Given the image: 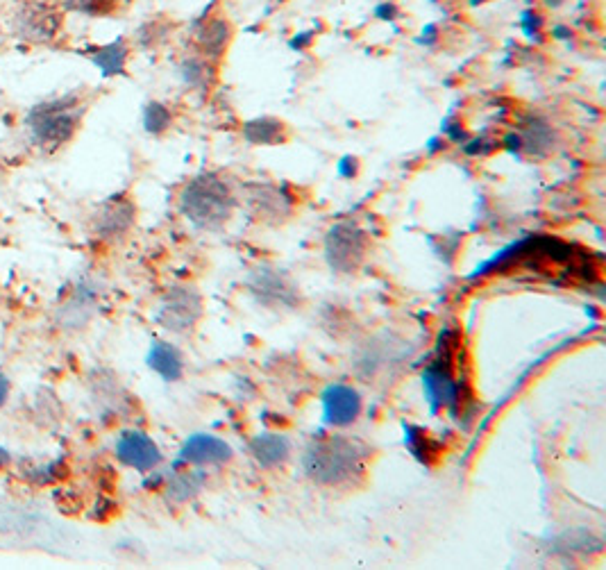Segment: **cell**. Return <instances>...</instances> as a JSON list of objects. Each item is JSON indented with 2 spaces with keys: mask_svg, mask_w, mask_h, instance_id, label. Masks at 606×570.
<instances>
[{
  "mask_svg": "<svg viewBox=\"0 0 606 570\" xmlns=\"http://www.w3.org/2000/svg\"><path fill=\"white\" fill-rule=\"evenodd\" d=\"M10 391H12V384H10V380H7V375L0 371V407H5L7 398H10Z\"/></svg>",
  "mask_w": 606,
  "mask_h": 570,
  "instance_id": "obj_36",
  "label": "cell"
},
{
  "mask_svg": "<svg viewBox=\"0 0 606 570\" xmlns=\"http://www.w3.org/2000/svg\"><path fill=\"white\" fill-rule=\"evenodd\" d=\"M173 123V114L164 103H159V100H153V103H148L143 107V130L148 134H164L168 128H171Z\"/></svg>",
  "mask_w": 606,
  "mask_h": 570,
  "instance_id": "obj_24",
  "label": "cell"
},
{
  "mask_svg": "<svg viewBox=\"0 0 606 570\" xmlns=\"http://www.w3.org/2000/svg\"><path fill=\"white\" fill-rule=\"evenodd\" d=\"M368 448L350 437H325L309 443L302 466L309 480L323 486L355 484L366 475Z\"/></svg>",
  "mask_w": 606,
  "mask_h": 570,
  "instance_id": "obj_1",
  "label": "cell"
},
{
  "mask_svg": "<svg viewBox=\"0 0 606 570\" xmlns=\"http://www.w3.org/2000/svg\"><path fill=\"white\" fill-rule=\"evenodd\" d=\"M64 12H78L84 16H107L123 5V0H53Z\"/></svg>",
  "mask_w": 606,
  "mask_h": 570,
  "instance_id": "obj_23",
  "label": "cell"
},
{
  "mask_svg": "<svg viewBox=\"0 0 606 570\" xmlns=\"http://www.w3.org/2000/svg\"><path fill=\"white\" fill-rule=\"evenodd\" d=\"M361 414V396L348 384H330L323 391V418L327 425L348 427Z\"/></svg>",
  "mask_w": 606,
  "mask_h": 570,
  "instance_id": "obj_12",
  "label": "cell"
},
{
  "mask_svg": "<svg viewBox=\"0 0 606 570\" xmlns=\"http://www.w3.org/2000/svg\"><path fill=\"white\" fill-rule=\"evenodd\" d=\"M243 137L252 146H277L286 141V125L273 116H259L243 125Z\"/></svg>",
  "mask_w": 606,
  "mask_h": 570,
  "instance_id": "obj_19",
  "label": "cell"
},
{
  "mask_svg": "<svg viewBox=\"0 0 606 570\" xmlns=\"http://www.w3.org/2000/svg\"><path fill=\"white\" fill-rule=\"evenodd\" d=\"M459 246H461V239L459 237H441L439 241H432L434 253L439 255L441 259H448V262H452L454 255H457Z\"/></svg>",
  "mask_w": 606,
  "mask_h": 570,
  "instance_id": "obj_28",
  "label": "cell"
},
{
  "mask_svg": "<svg viewBox=\"0 0 606 570\" xmlns=\"http://www.w3.org/2000/svg\"><path fill=\"white\" fill-rule=\"evenodd\" d=\"M232 35H234L232 23L223 19V16H214V19H209L200 25L196 44L207 60H218V57H223L227 46H230Z\"/></svg>",
  "mask_w": 606,
  "mask_h": 570,
  "instance_id": "obj_15",
  "label": "cell"
},
{
  "mask_svg": "<svg viewBox=\"0 0 606 570\" xmlns=\"http://www.w3.org/2000/svg\"><path fill=\"white\" fill-rule=\"evenodd\" d=\"M550 35H552V39H557V41H570L572 37H575V32H572V28L566 23H554Z\"/></svg>",
  "mask_w": 606,
  "mask_h": 570,
  "instance_id": "obj_35",
  "label": "cell"
},
{
  "mask_svg": "<svg viewBox=\"0 0 606 570\" xmlns=\"http://www.w3.org/2000/svg\"><path fill=\"white\" fill-rule=\"evenodd\" d=\"M202 316V298L189 287H175L166 293L159 323L171 332H189Z\"/></svg>",
  "mask_w": 606,
  "mask_h": 570,
  "instance_id": "obj_8",
  "label": "cell"
},
{
  "mask_svg": "<svg viewBox=\"0 0 606 570\" xmlns=\"http://www.w3.org/2000/svg\"><path fill=\"white\" fill-rule=\"evenodd\" d=\"M495 148H498V144H495V141H491V139H486V137H477L473 141H464V153L468 157H482V155L493 153Z\"/></svg>",
  "mask_w": 606,
  "mask_h": 570,
  "instance_id": "obj_29",
  "label": "cell"
},
{
  "mask_svg": "<svg viewBox=\"0 0 606 570\" xmlns=\"http://www.w3.org/2000/svg\"><path fill=\"white\" fill-rule=\"evenodd\" d=\"M520 139H523V150L532 157H547L559 144V134L552 128V123L543 116H527L520 123Z\"/></svg>",
  "mask_w": 606,
  "mask_h": 570,
  "instance_id": "obj_14",
  "label": "cell"
},
{
  "mask_svg": "<svg viewBox=\"0 0 606 570\" xmlns=\"http://www.w3.org/2000/svg\"><path fill=\"white\" fill-rule=\"evenodd\" d=\"M543 25H545L543 14L532 10V7L520 14V30H523L525 39H529V41H536V44H541V41H543Z\"/></svg>",
  "mask_w": 606,
  "mask_h": 570,
  "instance_id": "obj_25",
  "label": "cell"
},
{
  "mask_svg": "<svg viewBox=\"0 0 606 570\" xmlns=\"http://www.w3.org/2000/svg\"><path fill=\"white\" fill-rule=\"evenodd\" d=\"M137 219V209L128 198H109L94 216V230L100 239L116 241L128 234Z\"/></svg>",
  "mask_w": 606,
  "mask_h": 570,
  "instance_id": "obj_11",
  "label": "cell"
},
{
  "mask_svg": "<svg viewBox=\"0 0 606 570\" xmlns=\"http://www.w3.org/2000/svg\"><path fill=\"white\" fill-rule=\"evenodd\" d=\"M232 457V448L223 439L212 434H193L180 450V459L187 464L207 466V464H225Z\"/></svg>",
  "mask_w": 606,
  "mask_h": 570,
  "instance_id": "obj_13",
  "label": "cell"
},
{
  "mask_svg": "<svg viewBox=\"0 0 606 570\" xmlns=\"http://www.w3.org/2000/svg\"><path fill=\"white\" fill-rule=\"evenodd\" d=\"M248 289L252 298L268 309H293L300 303L298 284L273 266H259L255 273H250Z\"/></svg>",
  "mask_w": 606,
  "mask_h": 570,
  "instance_id": "obj_7",
  "label": "cell"
},
{
  "mask_svg": "<svg viewBox=\"0 0 606 570\" xmlns=\"http://www.w3.org/2000/svg\"><path fill=\"white\" fill-rule=\"evenodd\" d=\"M116 457H119L121 464L134 468V471L148 473L153 471L155 466H159L162 461V452H159L157 443L143 434L139 430H130L123 432L121 439L116 441Z\"/></svg>",
  "mask_w": 606,
  "mask_h": 570,
  "instance_id": "obj_10",
  "label": "cell"
},
{
  "mask_svg": "<svg viewBox=\"0 0 606 570\" xmlns=\"http://www.w3.org/2000/svg\"><path fill=\"white\" fill-rule=\"evenodd\" d=\"M563 3V0H545L547 7H559Z\"/></svg>",
  "mask_w": 606,
  "mask_h": 570,
  "instance_id": "obj_39",
  "label": "cell"
},
{
  "mask_svg": "<svg viewBox=\"0 0 606 570\" xmlns=\"http://www.w3.org/2000/svg\"><path fill=\"white\" fill-rule=\"evenodd\" d=\"M311 44H314V32H298L289 39V48L291 50H307Z\"/></svg>",
  "mask_w": 606,
  "mask_h": 570,
  "instance_id": "obj_34",
  "label": "cell"
},
{
  "mask_svg": "<svg viewBox=\"0 0 606 570\" xmlns=\"http://www.w3.org/2000/svg\"><path fill=\"white\" fill-rule=\"evenodd\" d=\"M202 484H205V477L202 473H193V471H182V473H173L166 480V496L173 502H187L191 498H196Z\"/></svg>",
  "mask_w": 606,
  "mask_h": 570,
  "instance_id": "obj_20",
  "label": "cell"
},
{
  "mask_svg": "<svg viewBox=\"0 0 606 570\" xmlns=\"http://www.w3.org/2000/svg\"><path fill=\"white\" fill-rule=\"evenodd\" d=\"M148 366L166 382H178L184 373L180 350L166 341H155L148 352Z\"/></svg>",
  "mask_w": 606,
  "mask_h": 570,
  "instance_id": "obj_18",
  "label": "cell"
},
{
  "mask_svg": "<svg viewBox=\"0 0 606 570\" xmlns=\"http://www.w3.org/2000/svg\"><path fill=\"white\" fill-rule=\"evenodd\" d=\"M84 110L87 105L78 94L57 96L35 105L25 116V132L30 144L41 153H57L69 146L80 130Z\"/></svg>",
  "mask_w": 606,
  "mask_h": 570,
  "instance_id": "obj_2",
  "label": "cell"
},
{
  "mask_svg": "<svg viewBox=\"0 0 606 570\" xmlns=\"http://www.w3.org/2000/svg\"><path fill=\"white\" fill-rule=\"evenodd\" d=\"M441 134L448 137L450 144H464V141H468V132L464 128V123L454 121L452 116H448V119L441 123Z\"/></svg>",
  "mask_w": 606,
  "mask_h": 570,
  "instance_id": "obj_27",
  "label": "cell"
},
{
  "mask_svg": "<svg viewBox=\"0 0 606 570\" xmlns=\"http://www.w3.org/2000/svg\"><path fill=\"white\" fill-rule=\"evenodd\" d=\"M373 16H375L377 21L393 23L400 16V7L395 5V3H391V0H384V3H377L373 7Z\"/></svg>",
  "mask_w": 606,
  "mask_h": 570,
  "instance_id": "obj_30",
  "label": "cell"
},
{
  "mask_svg": "<svg viewBox=\"0 0 606 570\" xmlns=\"http://www.w3.org/2000/svg\"><path fill=\"white\" fill-rule=\"evenodd\" d=\"M443 148H445L443 137H432V139L427 141V150H429V153H432V155H434V153H441Z\"/></svg>",
  "mask_w": 606,
  "mask_h": 570,
  "instance_id": "obj_37",
  "label": "cell"
},
{
  "mask_svg": "<svg viewBox=\"0 0 606 570\" xmlns=\"http://www.w3.org/2000/svg\"><path fill=\"white\" fill-rule=\"evenodd\" d=\"M10 461H12L10 452H7L5 448H0V468H5L7 464H10Z\"/></svg>",
  "mask_w": 606,
  "mask_h": 570,
  "instance_id": "obj_38",
  "label": "cell"
},
{
  "mask_svg": "<svg viewBox=\"0 0 606 570\" xmlns=\"http://www.w3.org/2000/svg\"><path fill=\"white\" fill-rule=\"evenodd\" d=\"M250 452L259 466L277 468V466H282L286 459H289L291 443H289V439L282 437V434L266 432V434H259V437L252 439Z\"/></svg>",
  "mask_w": 606,
  "mask_h": 570,
  "instance_id": "obj_16",
  "label": "cell"
},
{
  "mask_svg": "<svg viewBox=\"0 0 606 570\" xmlns=\"http://www.w3.org/2000/svg\"><path fill=\"white\" fill-rule=\"evenodd\" d=\"M336 171H339V175L343 180H352L357 178L359 173V159L352 157V155H345L339 159V166H336Z\"/></svg>",
  "mask_w": 606,
  "mask_h": 570,
  "instance_id": "obj_32",
  "label": "cell"
},
{
  "mask_svg": "<svg viewBox=\"0 0 606 570\" xmlns=\"http://www.w3.org/2000/svg\"><path fill=\"white\" fill-rule=\"evenodd\" d=\"M180 75H182L184 85H187L189 89H196V91L209 89L214 80L212 66H209L207 60H202V57H187V60L180 64Z\"/></svg>",
  "mask_w": 606,
  "mask_h": 570,
  "instance_id": "obj_21",
  "label": "cell"
},
{
  "mask_svg": "<svg viewBox=\"0 0 606 570\" xmlns=\"http://www.w3.org/2000/svg\"><path fill=\"white\" fill-rule=\"evenodd\" d=\"M468 3H470V5H473V7H479V5H484V3H488V0H468Z\"/></svg>",
  "mask_w": 606,
  "mask_h": 570,
  "instance_id": "obj_40",
  "label": "cell"
},
{
  "mask_svg": "<svg viewBox=\"0 0 606 570\" xmlns=\"http://www.w3.org/2000/svg\"><path fill=\"white\" fill-rule=\"evenodd\" d=\"M439 39H441V28H439V23H425V25H423V30H420V35H418L416 41H418L420 46L432 48V46L439 44Z\"/></svg>",
  "mask_w": 606,
  "mask_h": 570,
  "instance_id": "obj_31",
  "label": "cell"
},
{
  "mask_svg": "<svg viewBox=\"0 0 606 570\" xmlns=\"http://www.w3.org/2000/svg\"><path fill=\"white\" fill-rule=\"evenodd\" d=\"M370 239L357 223H336L325 234V259L334 273L350 275L364 264L368 255Z\"/></svg>",
  "mask_w": 606,
  "mask_h": 570,
  "instance_id": "obj_5",
  "label": "cell"
},
{
  "mask_svg": "<svg viewBox=\"0 0 606 570\" xmlns=\"http://www.w3.org/2000/svg\"><path fill=\"white\" fill-rule=\"evenodd\" d=\"M237 200L230 184L214 173L193 178L180 194V212L202 230H218L230 221Z\"/></svg>",
  "mask_w": 606,
  "mask_h": 570,
  "instance_id": "obj_3",
  "label": "cell"
},
{
  "mask_svg": "<svg viewBox=\"0 0 606 570\" xmlns=\"http://www.w3.org/2000/svg\"><path fill=\"white\" fill-rule=\"evenodd\" d=\"M411 348L393 334H380V337L368 339L364 346H359L352 359L357 375L361 380H377L386 371L400 368L404 359L409 357Z\"/></svg>",
  "mask_w": 606,
  "mask_h": 570,
  "instance_id": "obj_6",
  "label": "cell"
},
{
  "mask_svg": "<svg viewBox=\"0 0 606 570\" xmlns=\"http://www.w3.org/2000/svg\"><path fill=\"white\" fill-rule=\"evenodd\" d=\"M293 196L286 187L271 182H252L248 187V205L259 221L282 223L293 212Z\"/></svg>",
  "mask_w": 606,
  "mask_h": 570,
  "instance_id": "obj_9",
  "label": "cell"
},
{
  "mask_svg": "<svg viewBox=\"0 0 606 570\" xmlns=\"http://www.w3.org/2000/svg\"><path fill=\"white\" fill-rule=\"evenodd\" d=\"M404 443H407L411 455H414L418 461H423V464H432L436 455H439L436 441L429 437L425 430H420V427L404 425Z\"/></svg>",
  "mask_w": 606,
  "mask_h": 570,
  "instance_id": "obj_22",
  "label": "cell"
},
{
  "mask_svg": "<svg viewBox=\"0 0 606 570\" xmlns=\"http://www.w3.org/2000/svg\"><path fill=\"white\" fill-rule=\"evenodd\" d=\"M62 12L53 0H16L7 23L16 39L44 46L60 37Z\"/></svg>",
  "mask_w": 606,
  "mask_h": 570,
  "instance_id": "obj_4",
  "label": "cell"
},
{
  "mask_svg": "<svg viewBox=\"0 0 606 570\" xmlns=\"http://www.w3.org/2000/svg\"><path fill=\"white\" fill-rule=\"evenodd\" d=\"M166 25L164 23H159V21H148V23H143L141 28H139V44L141 46H150V44H155V41H162L164 37H166Z\"/></svg>",
  "mask_w": 606,
  "mask_h": 570,
  "instance_id": "obj_26",
  "label": "cell"
},
{
  "mask_svg": "<svg viewBox=\"0 0 606 570\" xmlns=\"http://www.w3.org/2000/svg\"><path fill=\"white\" fill-rule=\"evenodd\" d=\"M500 146H502L504 150H507V153H511V155H520V153H523V139H520L518 130H513V132L504 134Z\"/></svg>",
  "mask_w": 606,
  "mask_h": 570,
  "instance_id": "obj_33",
  "label": "cell"
},
{
  "mask_svg": "<svg viewBox=\"0 0 606 570\" xmlns=\"http://www.w3.org/2000/svg\"><path fill=\"white\" fill-rule=\"evenodd\" d=\"M128 57H130V48L128 41L123 37L114 39L112 44L105 46H96L89 50V60L98 66V71L105 75V78H116V75L125 73V66H128Z\"/></svg>",
  "mask_w": 606,
  "mask_h": 570,
  "instance_id": "obj_17",
  "label": "cell"
}]
</instances>
